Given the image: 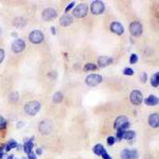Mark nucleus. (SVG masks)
Listing matches in <instances>:
<instances>
[{
  "mask_svg": "<svg viewBox=\"0 0 159 159\" xmlns=\"http://www.w3.org/2000/svg\"><path fill=\"white\" fill-rule=\"evenodd\" d=\"M14 159H19V158H14Z\"/></svg>",
  "mask_w": 159,
  "mask_h": 159,
  "instance_id": "obj_43",
  "label": "nucleus"
},
{
  "mask_svg": "<svg viewBox=\"0 0 159 159\" xmlns=\"http://www.w3.org/2000/svg\"><path fill=\"white\" fill-rule=\"evenodd\" d=\"M121 159H139V152L135 148H124L120 153Z\"/></svg>",
  "mask_w": 159,
  "mask_h": 159,
  "instance_id": "obj_8",
  "label": "nucleus"
},
{
  "mask_svg": "<svg viewBox=\"0 0 159 159\" xmlns=\"http://www.w3.org/2000/svg\"><path fill=\"white\" fill-rule=\"evenodd\" d=\"M74 7H75V2H74V1L70 2V3H69L68 6L66 7V9H65V13H66V14H67V13L70 11V10H72Z\"/></svg>",
  "mask_w": 159,
  "mask_h": 159,
  "instance_id": "obj_32",
  "label": "nucleus"
},
{
  "mask_svg": "<svg viewBox=\"0 0 159 159\" xmlns=\"http://www.w3.org/2000/svg\"><path fill=\"white\" fill-rule=\"evenodd\" d=\"M18 100H19V93L17 91H13L10 93V96H9V101L10 102H12V103H16Z\"/></svg>",
  "mask_w": 159,
  "mask_h": 159,
  "instance_id": "obj_26",
  "label": "nucleus"
},
{
  "mask_svg": "<svg viewBox=\"0 0 159 159\" xmlns=\"http://www.w3.org/2000/svg\"><path fill=\"white\" fill-rule=\"evenodd\" d=\"M24 125H25V123H24V122H18V123H17L16 126H17V129H21V127L24 126Z\"/></svg>",
  "mask_w": 159,
  "mask_h": 159,
  "instance_id": "obj_39",
  "label": "nucleus"
},
{
  "mask_svg": "<svg viewBox=\"0 0 159 159\" xmlns=\"http://www.w3.org/2000/svg\"><path fill=\"white\" fill-rule=\"evenodd\" d=\"M64 100V94H63V92H61V91H56L54 94H53V98H52V101H53V103H55V104H60L61 101Z\"/></svg>",
  "mask_w": 159,
  "mask_h": 159,
  "instance_id": "obj_23",
  "label": "nucleus"
},
{
  "mask_svg": "<svg viewBox=\"0 0 159 159\" xmlns=\"http://www.w3.org/2000/svg\"><path fill=\"white\" fill-rule=\"evenodd\" d=\"M51 33H52V35H56V29H55V27H51Z\"/></svg>",
  "mask_w": 159,
  "mask_h": 159,
  "instance_id": "obj_38",
  "label": "nucleus"
},
{
  "mask_svg": "<svg viewBox=\"0 0 159 159\" xmlns=\"http://www.w3.org/2000/svg\"><path fill=\"white\" fill-rule=\"evenodd\" d=\"M29 40L33 45H39L45 40V35L40 30H33L29 34Z\"/></svg>",
  "mask_w": 159,
  "mask_h": 159,
  "instance_id": "obj_4",
  "label": "nucleus"
},
{
  "mask_svg": "<svg viewBox=\"0 0 159 159\" xmlns=\"http://www.w3.org/2000/svg\"><path fill=\"white\" fill-rule=\"evenodd\" d=\"M97 69H98V66L96 65V64L93 63H87L85 66H84L83 70L87 72V71H96Z\"/></svg>",
  "mask_w": 159,
  "mask_h": 159,
  "instance_id": "obj_25",
  "label": "nucleus"
},
{
  "mask_svg": "<svg viewBox=\"0 0 159 159\" xmlns=\"http://www.w3.org/2000/svg\"><path fill=\"white\" fill-rule=\"evenodd\" d=\"M28 24L27 19L24 18V17H16L13 20V25L17 29H24L25 27V25Z\"/></svg>",
  "mask_w": 159,
  "mask_h": 159,
  "instance_id": "obj_18",
  "label": "nucleus"
},
{
  "mask_svg": "<svg viewBox=\"0 0 159 159\" xmlns=\"http://www.w3.org/2000/svg\"><path fill=\"white\" fill-rule=\"evenodd\" d=\"M0 33H1V30H0Z\"/></svg>",
  "mask_w": 159,
  "mask_h": 159,
  "instance_id": "obj_44",
  "label": "nucleus"
},
{
  "mask_svg": "<svg viewBox=\"0 0 159 159\" xmlns=\"http://www.w3.org/2000/svg\"><path fill=\"white\" fill-rule=\"evenodd\" d=\"M129 100L133 105H140L143 102V94L142 92L138 89H134L132 90L129 94Z\"/></svg>",
  "mask_w": 159,
  "mask_h": 159,
  "instance_id": "obj_9",
  "label": "nucleus"
},
{
  "mask_svg": "<svg viewBox=\"0 0 159 159\" xmlns=\"http://www.w3.org/2000/svg\"><path fill=\"white\" fill-rule=\"evenodd\" d=\"M53 129V123L51 120H43L38 124V130L42 135H49Z\"/></svg>",
  "mask_w": 159,
  "mask_h": 159,
  "instance_id": "obj_6",
  "label": "nucleus"
},
{
  "mask_svg": "<svg viewBox=\"0 0 159 159\" xmlns=\"http://www.w3.org/2000/svg\"><path fill=\"white\" fill-rule=\"evenodd\" d=\"M114 63V58L110 57V56H107V55H102V56H99L98 58V68H105L107 66L111 65Z\"/></svg>",
  "mask_w": 159,
  "mask_h": 159,
  "instance_id": "obj_13",
  "label": "nucleus"
},
{
  "mask_svg": "<svg viewBox=\"0 0 159 159\" xmlns=\"http://www.w3.org/2000/svg\"><path fill=\"white\" fill-rule=\"evenodd\" d=\"M33 140H34V138H31L29 140H25V143L22 144V151L27 154H30L31 152H33V148H34V142H33Z\"/></svg>",
  "mask_w": 159,
  "mask_h": 159,
  "instance_id": "obj_15",
  "label": "nucleus"
},
{
  "mask_svg": "<svg viewBox=\"0 0 159 159\" xmlns=\"http://www.w3.org/2000/svg\"><path fill=\"white\" fill-rule=\"evenodd\" d=\"M101 157L103 158V159H112V158H111V156L109 155V154H108V152H107L106 150H104V152L102 153Z\"/></svg>",
  "mask_w": 159,
  "mask_h": 159,
  "instance_id": "obj_34",
  "label": "nucleus"
},
{
  "mask_svg": "<svg viewBox=\"0 0 159 159\" xmlns=\"http://www.w3.org/2000/svg\"><path fill=\"white\" fill-rule=\"evenodd\" d=\"M134 73H135V71H134V69H133V68L126 67V68L123 69V74H124V75L132 76V75H134Z\"/></svg>",
  "mask_w": 159,
  "mask_h": 159,
  "instance_id": "obj_29",
  "label": "nucleus"
},
{
  "mask_svg": "<svg viewBox=\"0 0 159 159\" xmlns=\"http://www.w3.org/2000/svg\"><path fill=\"white\" fill-rule=\"evenodd\" d=\"M140 81H141V83H147V81H148V73L147 72H142L140 74Z\"/></svg>",
  "mask_w": 159,
  "mask_h": 159,
  "instance_id": "obj_31",
  "label": "nucleus"
},
{
  "mask_svg": "<svg viewBox=\"0 0 159 159\" xmlns=\"http://www.w3.org/2000/svg\"><path fill=\"white\" fill-rule=\"evenodd\" d=\"M136 138V132L133 129H127L124 132V135H123V139L127 140V141H132Z\"/></svg>",
  "mask_w": 159,
  "mask_h": 159,
  "instance_id": "obj_21",
  "label": "nucleus"
},
{
  "mask_svg": "<svg viewBox=\"0 0 159 159\" xmlns=\"http://www.w3.org/2000/svg\"><path fill=\"white\" fill-rule=\"evenodd\" d=\"M73 22V17L71 15L65 14L60 18V25L61 27H69L70 25H72Z\"/></svg>",
  "mask_w": 159,
  "mask_h": 159,
  "instance_id": "obj_16",
  "label": "nucleus"
},
{
  "mask_svg": "<svg viewBox=\"0 0 159 159\" xmlns=\"http://www.w3.org/2000/svg\"><path fill=\"white\" fill-rule=\"evenodd\" d=\"M116 142H117V139L115 136H108V137L106 138V143H107V145H109V147H112Z\"/></svg>",
  "mask_w": 159,
  "mask_h": 159,
  "instance_id": "obj_28",
  "label": "nucleus"
},
{
  "mask_svg": "<svg viewBox=\"0 0 159 159\" xmlns=\"http://www.w3.org/2000/svg\"><path fill=\"white\" fill-rule=\"evenodd\" d=\"M104 150H105V148L102 143H98V144H96L92 148V152H93V154L96 156H101L102 153L104 152Z\"/></svg>",
  "mask_w": 159,
  "mask_h": 159,
  "instance_id": "obj_22",
  "label": "nucleus"
},
{
  "mask_svg": "<svg viewBox=\"0 0 159 159\" xmlns=\"http://www.w3.org/2000/svg\"><path fill=\"white\" fill-rule=\"evenodd\" d=\"M151 85L155 88H157L159 86V72H156L154 75L151 78Z\"/></svg>",
  "mask_w": 159,
  "mask_h": 159,
  "instance_id": "obj_24",
  "label": "nucleus"
},
{
  "mask_svg": "<svg viewBox=\"0 0 159 159\" xmlns=\"http://www.w3.org/2000/svg\"><path fill=\"white\" fill-rule=\"evenodd\" d=\"M17 145H18V142L15 139H11L4 144V151H6V153H7V152H10V151L14 150V148H16Z\"/></svg>",
  "mask_w": 159,
  "mask_h": 159,
  "instance_id": "obj_20",
  "label": "nucleus"
},
{
  "mask_svg": "<svg viewBox=\"0 0 159 159\" xmlns=\"http://www.w3.org/2000/svg\"><path fill=\"white\" fill-rule=\"evenodd\" d=\"M21 159H28V158H27V157H22Z\"/></svg>",
  "mask_w": 159,
  "mask_h": 159,
  "instance_id": "obj_42",
  "label": "nucleus"
},
{
  "mask_svg": "<svg viewBox=\"0 0 159 159\" xmlns=\"http://www.w3.org/2000/svg\"><path fill=\"white\" fill-rule=\"evenodd\" d=\"M126 122H129V118L126 116H124V115H121V116L117 117L114 122V129L117 130L120 126H122V125Z\"/></svg>",
  "mask_w": 159,
  "mask_h": 159,
  "instance_id": "obj_17",
  "label": "nucleus"
},
{
  "mask_svg": "<svg viewBox=\"0 0 159 159\" xmlns=\"http://www.w3.org/2000/svg\"><path fill=\"white\" fill-rule=\"evenodd\" d=\"M6 156V151H4V144L0 145V159H3Z\"/></svg>",
  "mask_w": 159,
  "mask_h": 159,
  "instance_id": "obj_33",
  "label": "nucleus"
},
{
  "mask_svg": "<svg viewBox=\"0 0 159 159\" xmlns=\"http://www.w3.org/2000/svg\"><path fill=\"white\" fill-rule=\"evenodd\" d=\"M89 11V7L87 3H79L78 6H75L73 7L72 11V17H75V18H84V17L87 16Z\"/></svg>",
  "mask_w": 159,
  "mask_h": 159,
  "instance_id": "obj_2",
  "label": "nucleus"
},
{
  "mask_svg": "<svg viewBox=\"0 0 159 159\" xmlns=\"http://www.w3.org/2000/svg\"><path fill=\"white\" fill-rule=\"evenodd\" d=\"M137 61H138V55L135 54V53L130 54V56H129V63L134 65V64H136Z\"/></svg>",
  "mask_w": 159,
  "mask_h": 159,
  "instance_id": "obj_30",
  "label": "nucleus"
},
{
  "mask_svg": "<svg viewBox=\"0 0 159 159\" xmlns=\"http://www.w3.org/2000/svg\"><path fill=\"white\" fill-rule=\"evenodd\" d=\"M42 17L45 21H51V20L55 19L57 17V12L53 7H48V9H45L42 12Z\"/></svg>",
  "mask_w": 159,
  "mask_h": 159,
  "instance_id": "obj_11",
  "label": "nucleus"
},
{
  "mask_svg": "<svg viewBox=\"0 0 159 159\" xmlns=\"http://www.w3.org/2000/svg\"><path fill=\"white\" fill-rule=\"evenodd\" d=\"M148 122L152 129H158L159 126V114L155 112V114H151L148 118Z\"/></svg>",
  "mask_w": 159,
  "mask_h": 159,
  "instance_id": "obj_14",
  "label": "nucleus"
},
{
  "mask_svg": "<svg viewBox=\"0 0 159 159\" xmlns=\"http://www.w3.org/2000/svg\"><path fill=\"white\" fill-rule=\"evenodd\" d=\"M36 155H38V156H40V155H43V148H36V151L34 152Z\"/></svg>",
  "mask_w": 159,
  "mask_h": 159,
  "instance_id": "obj_37",
  "label": "nucleus"
},
{
  "mask_svg": "<svg viewBox=\"0 0 159 159\" xmlns=\"http://www.w3.org/2000/svg\"><path fill=\"white\" fill-rule=\"evenodd\" d=\"M129 30L130 35H132V36H134V37H139V36L142 35V33H143L142 25H141L140 21H137V20L130 22L129 27Z\"/></svg>",
  "mask_w": 159,
  "mask_h": 159,
  "instance_id": "obj_5",
  "label": "nucleus"
},
{
  "mask_svg": "<svg viewBox=\"0 0 159 159\" xmlns=\"http://www.w3.org/2000/svg\"><path fill=\"white\" fill-rule=\"evenodd\" d=\"M109 30L111 31L114 34L119 35V36H121V35H123V33H124V27H123V25L119 21H112L111 24L109 25Z\"/></svg>",
  "mask_w": 159,
  "mask_h": 159,
  "instance_id": "obj_12",
  "label": "nucleus"
},
{
  "mask_svg": "<svg viewBox=\"0 0 159 159\" xmlns=\"http://www.w3.org/2000/svg\"><path fill=\"white\" fill-rule=\"evenodd\" d=\"M14 158H15V155H14V154H11V155H9V156L7 157V159H14Z\"/></svg>",
  "mask_w": 159,
  "mask_h": 159,
  "instance_id": "obj_41",
  "label": "nucleus"
},
{
  "mask_svg": "<svg viewBox=\"0 0 159 159\" xmlns=\"http://www.w3.org/2000/svg\"><path fill=\"white\" fill-rule=\"evenodd\" d=\"M16 150L17 151H21L22 150V144H19V143H18V145L16 147Z\"/></svg>",
  "mask_w": 159,
  "mask_h": 159,
  "instance_id": "obj_40",
  "label": "nucleus"
},
{
  "mask_svg": "<svg viewBox=\"0 0 159 159\" xmlns=\"http://www.w3.org/2000/svg\"><path fill=\"white\" fill-rule=\"evenodd\" d=\"M40 108H42V104L38 101H31L28 102V103L25 104L24 106V110L25 112V115L28 116H36L38 112L40 111Z\"/></svg>",
  "mask_w": 159,
  "mask_h": 159,
  "instance_id": "obj_1",
  "label": "nucleus"
},
{
  "mask_svg": "<svg viewBox=\"0 0 159 159\" xmlns=\"http://www.w3.org/2000/svg\"><path fill=\"white\" fill-rule=\"evenodd\" d=\"M4 56H6V52H4L3 49H1V48H0V64L4 61Z\"/></svg>",
  "mask_w": 159,
  "mask_h": 159,
  "instance_id": "obj_35",
  "label": "nucleus"
},
{
  "mask_svg": "<svg viewBox=\"0 0 159 159\" xmlns=\"http://www.w3.org/2000/svg\"><path fill=\"white\" fill-rule=\"evenodd\" d=\"M89 9H90V12L93 15H101V14H103L105 11V4L101 0H96V1L91 2Z\"/></svg>",
  "mask_w": 159,
  "mask_h": 159,
  "instance_id": "obj_7",
  "label": "nucleus"
},
{
  "mask_svg": "<svg viewBox=\"0 0 159 159\" xmlns=\"http://www.w3.org/2000/svg\"><path fill=\"white\" fill-rule=\"evenodd\" d=\"M11 49L13 52L16 53V54L21 53L22 51L25 49V42L24 39H21V38H17V39H15L14 42L12 43Z\"/></svg>",
  "mask_w": 159,
  "mask_h": 159,
  "instance_id": "obj_10",
  "label": "nucleus"
},
{
  "mask_svg": "<svg viewBox=\"0 0 159 159\" xmlns=\"http://www.w3.org/2000/svg\"><path fill=\"white\" fill-rule=\"evenodd\" d=\"M102 81H103L102 75L97 74V73H90V74H88V75L86 76L85 84L87 86H89V87H96V86L100 85V84L102 83Z\"/></svg>",
  "mask_w": 159,
  "mask_h": 159,
  "instance_id": "obj_3",
  "label": "nucleus"
},
{
  "mask_svg": "<svg viewBox=\"0 0 159 159\" xmlns=\"http://www.w3.org/2000/svg\"><path fill=\"white\" fill-rule=\"evenodd\" d=\"M28 159H37V156L36 154H35L34 152H31L30 154H28Z\"/></svg>",
  "mask_w": 159,
  "mask_h": 159,
  "instance_id": "obj_36",
  "label": "nucleus"
},
{
  "mask_svg": "<svg viewBox=\"0 0 159 159\" xmlns=\"http://www.w3.org/2000/svg\"><path fill=\"white\" fill-rule=\"evenodd\" d=\"M7 129V121L4 117L0 116V132L6 130Z\"/></svg>",
  "mask_w": 159,
  "mask_h": 159,
  "instance_id": "obj_27",
  "label": "nucleus"
},
{
  "mask_svg": "<svg viewBox=\"0 0 159 159\" xmlns=\"http://www.w3.org/2000/svg\"><path fill=\"white\" fill-rule=\"evenodd\" d=\"M158 102H159L158 97L154 96V94H151V96H148V98L144 100V103L145 105H148V106H156V105H158Z\"/></svg>",
  "mask_w": 159,
  "mask_h": 159,
  "instance_id": "obj_19",
  "label": "nucleus"
}]
</instances>
